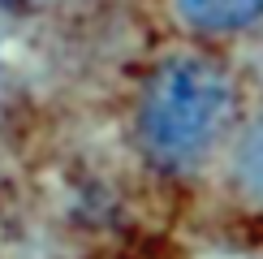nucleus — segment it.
Instances as JSON below:
<instances>
[{"mask_svg": "<svg viewBox=\"0 0 263 259\" xmlns=\"http://www.w3.org/2000/svg\"><path fill=\"white\" fill-rule=\"evenodd\" d=\"M233 113V82L216 61L181 52L156 65L138 100V138L156 164H199Z\"/></svg>", "mask_w": 263, "mask_h": 259, "instance_id": "1", "label": "nucleus"}, {"mask_svg": "<svg viewBox=\"0 0 263 259\" xmlns=\"http://www.w3.org/2000/svg\"><path fill=\"white\" fill-rule=\"evenodd\" d=\"M177 17L203 35H233L263 17V0H173Z\"/></svg>", "mask_w": 263, "mask_h": 259, "instance_id": "2", "label": "nucleus"}, {"mask_svg": "<svg viewBox=\"0 0 263 259\" xmlns=\"http://www.w3.org/2000/svg\"><path fill=\"white\" fill-rule=\"evenodd\" d=\"M233 177L242 186L246 199H255L263 208V113L246 125L242 143H237V156H233Z\"/></svg>", "mask_w": 263, "mask_h": 259, "instance_id": "3", "label": "nucleus"}]
</instances>
